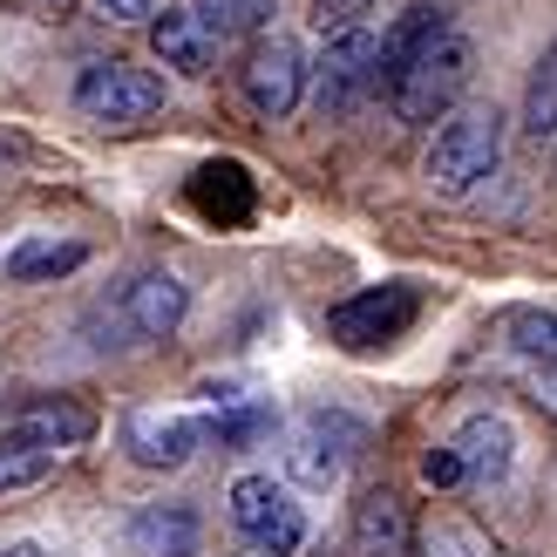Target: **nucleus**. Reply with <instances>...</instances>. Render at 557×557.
<instances>
[{
    "mask_svg": "<svg viewBox=\"0 0 557 557\" xmlns=\"http://www.w3.org/2000/svg\"><path fill=\"white\" fill-rule=\"evenodd\" d=\"M469 69H476V48H469L456 27H435V35L387 75V102H395L401 123H435V116H449L456 96L469 89Z\"/></svg>",
    "mask_w": 557,
    "mask_h": 557,
    "instance_id": "1",
    "label": "nucleus"
},
{
    "mask_svg": "<svg viewBox=\"0 0 557 557\" xmlns=\"http://www.w3.org/2000/svg\"><path fill=\"white\" fill-rule=\"evenodd\" d=\"M496 163H504V116H496L490 102H469V109H456V116L435 129V144H429V184L456 198V190L483 184Z\"/></svg>",
    "mask_w": 557,
    "mask_h": 557,
    "instance_id": "2",
    "label": "nucleus"
},
{
    "mask_svg": "<svg viewBox=\"0 0 557 557\" xmlns=\"http://www.w3.org/2000/svg\"><path fill=\"white\" fill-rule=\"evenodd\" d=\"M414 313H422V286L395 278V286H368V293L341 299L326 313V333L341 347H387V341H401V333L414 326Z\"/></svg>",
    "mask_w": 557,
    "mask_h": 557,
    "instance_id": "3",
    "label": "nucleus"
},
{
    "mask_svg": "<svg viewBox=\"0 0 557 557\" xmlns=\"http://www.w3.org/2000/svg\"><path fill=\"white\" fill-rule=\"evenodd\" d=\"M232 523H238V537L265 557H293L306 544V510L272 476H238L232 483Z\"/></svg>",
    "mask_w": 557,
    "mask_h": 557,
    "instance_id": "4",
    "label": "nucleus"
},
{
    "mask_svg": "<svg viewBox=\"0 0 557 557\" xmlns=\"http://www.w3.org/2000/svg\"><path fill=\"white\" fill-rule=\"evenodd\" d=\"M368 449V429L354 422V414H341V408H313L306 422L293 429V449H286V469L299 483H313V490H326V483H341L347 476V462Z\"/></svg>",
    "mask_w": 557,
    "mask_h": 557,
    "instance_id": "5",
    "label": "nucleus"
},
{
    "mask_svg": "<svg viewBox=\"0 0 557 557\" xmlns=\"http://www.w3.org/2000/svg\"><path fill=\"white\" fill-rule=\"evenodd\" d=\"M75 109L109 129H123V123H144L163 109V82L150 69H129V62H96L75 82Z\"/></svg>",
    "mask_w": 557,
    "mask_h": 557,
    "instance_id": "6",
    "label": "nucleus"
},
{
    "mask_svg": "<svg viewBox=\"0 0 557 557\" xmlns=\"http://www.w3.org/2000/svg\"><path fill=\"white\" fill-rule=\"evenodd\" d=\"M387 82V62H381V35L374 27H341V35L326 41V54H320V109H347V102H360L368 89H381Z\"/></svg>",
    "mask_w": 557,
    "mask_h": 557,
    "instance_id": "7",
    "label": "nucleus"
},
{
    "mask_svg": "<svg viewBox=\"0 0 557 557\" xmlns=\"http://www.w3.org/2000/svg\"><path fill=\"white\" fill-rule=\"evenodd\" d=\"M238 96L252 116L278 123V116H293L299 96H306V62H299V48L293 41H259L252 54H245V69H238Z\"/></svg>",
    "mask_w": 557,
    "mask_h": 557,
    "instance_id": "8",
    "label": "nucleus"
},
{
    "mask_svg": "<svg viewBox=\"0 0 557 557\" xmlns=\"http://www.w3.org/2000/svg\"><path fill=\"white\" fill-rule=\"evenodd\" d=\"M205 435H211V422H198V414L136 408L123 422V449H129V462H144V469H184L190 456L205 449Z\"/></svg>",
    "mask_w": 557,
    "mask_h": 557,
    "instance_id": "9",
    "label": "nucleus"
},
{
    "mask_svg": "<svg viewBox=\"0 0 557 557\" xmlns=\"http://www.w3.org/2000/svg\"><path fill=\"white\" fill-rule=\"evenodd\" d=\"M218 27L205 21V8H163L150 21V48H157V62L163 69H177V75H211L218 62Z\"/></svg>",
    "mask_w": 557,
    "mask_h": 557,
    "instance_id": "10",
    "label": "nucleus"
},
{
    "mask_svg": "<svg viewBox=\"0 0 557 557\" xmlns=\"http://www.w3.org/2000/svg\"><path fill=\"white\" fill-rule=\"evenodd\" d=\"M456 449H462V462H469L476 483H504L510 462H517V429L504 422V414H469V422L456 429Z\"/></svg>",
    "mask_w": 557,
    "mask_h": 557,
    "instance_id": "11",
    "label": "nucleus"
},
{
    "mask_svg": "<svg viewBox=\"0 0 557 557\" xmlns=\"http://www.w3.org/2000/svg\"><path fill=\"white\" fill-rule=\"evenodd\" d=\"M198 550V517L184 504H150L129 517V557H190Z\"/></svg>",
    "mask_w": 557,
    "mask_h": 557,
    "instance_id": "12",
    "label": "nucleus"
},
{
    "mask_svg": "<svg viewBox=\"0 0 557 557\" xmlns=\"http://www.w3.org/2000/svg\"><path fill=\"white\" fill-rule=\"evenodd\" d=\"M184 306H190V293L171 272H144L129 286V326L144 333V341H171V333L184 326Z\"/></svg>",
    "mask_w": 557,
    "mask_h": 557,
    "instance_id": "13",
    "label": "nucleus"
},
{
    "mask_svg": "<svg viewBox=\"0 0 557 557\" xmlns=\"http://www.w3.org/2000/svg\"><path fill=\"white\" fill-rule=\"evenodd\" d=\"M354 550L360 557H408V510H401L395 490L360 496V510H354Z\"/></svg>",
    "mask_w": 557,
    "mask_h": 557,
    "instance_id": "14",
    "label": "nucleus"
},
{
    "mask_svg": "<svg viewBox=\"0 0 557 557\" xmlns=\"http://www.w3.org/2000/svg\"><path fill=\"white\" fill-rule=\"evenodd\" d=\"M96 429V414L82 408V401H41V408H27L21 422H14V435H27V442H48V449H75L82 435Z\"/></svg>",
    "mask_w": 557,
    "mask_h": 557,
    "instance_id": "15",
    "label": "nucleus"
},
{
    "mask_svg": "<svg viewBox=\"0 0 557 557\" xmlns=\"http://www.w3.org/2000/svg\"><path fill=\"white\" fill-rule=\"evenodd\" d=\"M190 198H198L205 218H245L252 211V184H245L238 163H205L198 184H190Z\"/></svg>",
    "mask_w": 557,
    "mask_h": 557,
    "instance_id": "16",
    "label": "nucleus"
},
{
    "mask_svg": "<svg viewBox=\"0 0 557 557\" xmlns=\"http://www.w3.org/2000/svg\"><path fill=\"white\" fill-rule=\"evenodd\" d=\"M54 462H62V449L27 442V435H8V442H0V496H8V490H35L41 476H54Z\"/></svg>",
    "mask_w": 557,
    "mask_h": 557,
    "instance_id": "17",
    "label": "nucleus"
},
{
    "mask_svg": "<svg viewBox=\"0 0 557 557\" xmlns=\"http://www.w3.org/2000/svg\"><path fill=\"white\" fill-rule=\"evenodd\" d=\"M75 265H82L75 238H27L8 259V278H54V272H75Z\"/></svg>",
    "mask_w": 557,
    "mask_h": 557,
    "instance_id": "18",
    "label": "nucleus"
},
{
    "mask_svg": "<svg viewBox=\"0 0 557 557\" xmlns=\"http://www.w3.org/2000/svg\"><path fill=\"white\" fill-rule=\"evenodd\" d=\"M504 333H510V347H517L523 360H537V368H557V313H510Z\"/></svg>",
    "mask_w": 557,
    "mask_h": 557,
    "instance_id": "19",
    "label": "nucleus"
},
{
    "mask_svg": "<svg viewBox=\"0 0 557 557\" xmlns=\"http://www.w3.org/2000/svg\"><path fill=\"white\" fill-rule=\"evenodd\" d=\"M198 8H205V21L218 27V35H259V27L278 14V0H198Z\"/></svg>",
    "mask_w": 557,
    "mask_h": 557,
    "instance_id": "20",
    "label": "nucleus"
},
{
    "mask_svg": "<svg viewBox=\"0 0 557 557\" xmlns=\"http://www.w3.org/2000/svg\"><path fill=\"white\" fill-rule=\"evenodd\" d=\"M523 129L531 136H557V48L537 62L531 75V96H523Z\"/></svg>",
    "mask_w": 557,
    "mask_h": 557,
    "instance_id": "21",
    "label": "nucleus"
},
{
    "mask_svg": "<svg viewBox=\"0 0 557 557\" xmlns=\"http://www.w3.org/2000/svg\"><path fill=\"white\" fill-rule=\"evenodd\" d=\"M232 401H245L238 387H211V408H232ZM211 429H218V442H252L259 429H272V408L252 401V408H238V414H211Z\"/></svg>",
    "mask_w": 557,
    "mask_h": 557,
    "instance_id": "22",
    "label": "nucleus"
},
{
    "mask_svg": "<svg viewBox=\"0 0 557 557\" xmlns=\"http://www.w3.org/2000/svg\"><path fill=\"white\" fill-rule=\"evenodd\" d=\"M422 476H429L435 490H456V483L469 476V462H462L456 442H442V449H429V456H422Z\"/></svg>",
    "mask_w": 557,
    "mask_h": 557,
    "instance_id": "23",
    "label": "nucleus"
},
{
    "mask_svg": "<svg viewBox=\"0 0 557 557\" xmlns=\"http://www.w3.org/2000/svg\"><path fill=\"white\" fill-rule=\"evenodd\" d=\"M368 8H374V0H313V27H320V35H341V27H354Z\"/></svg>",
    "mask_w": 557,
    "mask_h": 557,
    "instance_id": "24",
    "label": "nucleus"
},
{
    "mask_svg": "<svg viewBox=\"0 0 557 557\" xmlns=\"http://www.w3.org/2000/svg\"><path fill=\"white\" fill-rule=\"evenodd\" d=\"M96 8L109 21H144V14H157V0H96Z\"/></svg>",
    "mask_w": 557,
    "mask_h": 557,
    "instance_id": "25",
    "label": "nucleus"
},
{
    "mask_svg": "<svg viewBox=\"0 0 557 557\" xmlns=\"http://www.w3.org/2000/svg\"><path fill=\"white\" fill-rule=\"evenodd\" d=\"M27 144H21V136H0V157H21Z\"/></svg>",
    "mask_w": 557,
    "mask_h": 557,
    "instance_id": "26",
    "label": "nucleus"
},
{
    "mask_svg": "<svg viewBox=\"0 0 557 557\" xmlns=\"http://www.w3.org/2000/svg\"><path fill=\"white\" fill-rule=\"evenodd\" d=\"M8 557H48V550H41V544H14Z\"/></svg>",
    "mask_w": 557,
    "mask_h": 557,
    "instance_id": "27",
    "label": "nucleus"
}]
</instances>
